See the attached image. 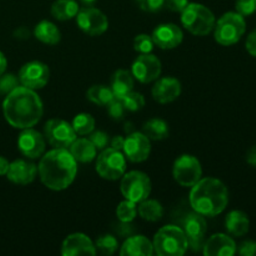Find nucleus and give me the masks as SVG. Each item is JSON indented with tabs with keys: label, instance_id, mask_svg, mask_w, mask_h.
<instances>
[{
	"label": "nucleus",
	"instance_id": "obj_9",
	"mask_svg": "<svg viewBox=\"0 0 256 256\" xmlns=\"http://www.w3.org/2000/svg\"><path fill=\"white\" fill-rule=\"evenodd\" d=\"M172 176L175 182L182 186L192 188L202 176V164L192 155H182L175 160Z\"/></svg>",
	"mask_w": 256,
	"mask_h": 256
},
{
	"label": "nucleus",
	"instance_id": "obj_28",
	"mask_svg": "<svg viewBox=\"0 0 256 256\" xmlns=\"http://www.w3.org/2000/svg\"><path fill=\"white\" fill-rule=\"evenodd\" d=\"M142 132L149 138L150 140H155V142H160V140H165L169 138V125L165 120L162 119H150L146 122L142 126Z\"/></svg>",
	"mask_w": 256,
	"mask_h": 256
},
{
	"label": "nucleus",
	"instance_id": "obj_5",
	"mask_svg": "<svg viewBox=\"0 0 256 256\" xmlns=\"http://www.w3.org/2000/svg\"><path fill=\"white\" fill-rule=\"evenodd\" d=\"M182 22L192 35L206 36L214 30L216 20L214 12L208 6L198 2H189L182 12Z\"/></svg>",
	"mask_w": 256,
	"mask_h": 256
},
{
	"label": "nucleus",
	"instance_id": "obj_6",
	"mask_svg": "<svg viewBox=\"0 0 256 256\" xmlns=\"http://www.w3.org/2000/svg\"><path fill=\"white\" fill-rule=\"evenodd\" d=\"M246 32V22L239 12H230L222 15L214 26V38L222 46H232L240 42Z\"/></svg>",
	"mask_w": 256,
	"mask_h": 256
},
{
	"label": "nucleus",
	"instance_id": "obj_16",
	"mask_svg": "<svg viewBox=\"0 0 256 256\" xmlns=\"http://www.w3.org/2000/svg\"><path fill=\"white\" fill-rule=\"evenodd\" d=\"M18 148L20 152L28 159H40L46 149L45 136L32 128L24 129L18 139Z\"/></svg>",
	"mask_w": 256,
	"mask_h": 256
},
{
	"label": "nucleus",
	"instance_id": "obj_8",
	"mask_svg": "<svg viewBox=\"0 0 256 256\" xmlns=\"http://www.w3.org/2000/svg\"><path fill=\"white\" fill-rule=\"evenodd\" d=\"M95 169L102 179L115 182L122 179L126 172V158L120 150L104 149L98 156Z\"/></svg>",
	"mask_w": 256,
	"mask_h": 256
},
{
	"label": "nucleus",
	"instance_id": "obj_40",
	"mask_svg": "<svg viewBox=\"0 0 256 256\" xmlns=\"http://www.w3.org/2000/svg\"><path fill=\"white\" fill-rule=\"evenodd\" d=\"M140 9L148 12H158L165 6V0H138Z\"/></svg>",
	"mask_w": 256,
	"mask_h": 256
},
{
	"label": "nucleus",
	"instance_id": "obj_34",
	"mask_svg": "<svg viewBox=\"0 0 256 256\" xmlns=\"http://www.w3.org/2000/svg\"><path fill=\"white\" fill-rule=\"evenodd\" d=\"M122 102L124 104L125 110H128V112H139L145 106V98L140 92H130L129 94L122 98Z\"/></svg>",
	"mask_w": 256,
	"mask_h": 256
},
{
	"label": "nucleus",
	"instance_id": "obj_22",
	"mask_svg": "<svg viewBox=\"0 0 256 256\" xmlns=\"http://www.w3.org/2000/svg\"><path fill=\"white\" fill-rule=\"evenodd\" d=\"M152 254H154V245L142 235L128 238L120 250L122 256H152Z\"/></svg>",
	"mask_w": 256,
	"mask_h": 256
},
{
	"label": "nucleus",
	"instance_id": "obj_20",
	"mask_svg": "<svg viewBox=\"0 0 256 256\" xmlns=\"http://www.w3.org/2000/svg\"><path fill=\"white\" fill-rule=\"evenodd\" d=\"M6 176L12 184L29 185L36 179L38 166L34 162H26V160H15L10 162Z\"/></svg>",
	"mask_w": 256,
	"mask_h": 256
},
{
	"label": "nucleus",
	"instance_id": "obj_13",
	"mask_svg": "<svg viewBox=\"0 0 256 256\" xmlns=\"http://www.w3.org/2000/svg\"><path fill=\"white\" fill-rule=\"evenodd\" d=\"M50 69L42 62H30L19 72V82L22 86L32 90L42 89L49 82Z\"/></svg>",
	"mask_w": 256,
	"mask_h": 256
},
{
	"label": "nucleus",
	"instance_id": "obj_10",
	"mask_svg": "<svg viewBox=\"0 0 256 256\" xmlns=\"http://www.w3.org/2000/svg\"><path fill=\"white\" fill-rule=\"evenodd\" d=\"M44 136L48 144L52 148L69 149L76 140V132L72 124L62 119H52L45 124Z\"/></svg>",
	"mask_w": 256,
	"mask_h": 256
},
{
	"label": "nucleus",
	"instance_id": "obj_41",
	"mask_svg": "<svg viewBox=\"0 0 256 256\" xmlns=\"http://www.w3.org/2000/svg\"><path fill=\"white\" fill-rule=\"evenodd\" d=\"M242 256H255L256 255V242L252 240H246L242 242L236 249Z\"/></svg>",
	"mask_w": 256,
	"mask_h": 256
},
{
	"label": "nucleus",
	"instance_id": "obj_33",
	"mask_svg": "<svg viewBox=\"0 0 256 256\" xmlns=\"http://www.w3.org/2000/svg\"><path fill=\"white\" fill-rule=\"evenodd\" d=\"M118 219L122 222H134L135 218L138 216V206L135 202L125 199L119 204L116 209Z\"/></svg>",
	"mask_w": 256,
	"mask_h": 256
},
{
	"label": "nucleus",
	"instance_id": "obj_30",
	"mask_svg": "<svg viewBox=\"0 0 256 256\" xmlns=\"http://www.w3.org/2000/svg\"><path fill=\"white\" fill-rule=\"evenodd\" d=\"M88 99L99 106H106L112 100L115 99L112 88L106 85H92L86 92Z\"/></svg>",
	"mask_w": 256,
	"mask_h": 256
},
{
	"label": "nucleus",
	"instance_id": "obj_3",
	"mask_svg": "<svg viewBox=\"0 0 256 256\" xmlns=\"http://www.w3.org/2000/svg\"><path fill=\"white\" fill-rule=\"evenodd\" d=\"M192 210L202 216L220 215L229 204V190L226 185L215 178L200 179L190 192Z\"/></svg>",
	"mask_w": 256,
	"mask_h": 256
},
{
	"label": "nucleus",
	"instance_id": "obj_18",
	"mask_svg": "<svg viewBox=\"0 0 256 256\" xmlns=\"http://www.w3.org/2000/svg\"><path fill=\"white\" fill-rule=\"evenodd\" d=\"M152 94L159 104H170L182 95V82L172 76L158 79L152 86Z\"/></svg>",
	"mask_w": 256,
	"mask_h": 256
},
{
	"label": "nucleus",
	"instance_id": "obj_24",
	"mask_svg": "<svg viewBox=\"0 0 256 256\" xmlns=\"http://www.w3.org/2000/svg\"><path fill=\"white\" fill-rule=\"evenodd\" d=\"M69 152L78 162L88 164L96 159L98 149L89 139H78L70 145Z\"/></svg>",
	"mask_w": 256,
	"mask_h": 256
},
{
	"label": "nucleus",
	"instance_id": "obj_25",
	"mask_svg": "<svg viewBox=\"0 0 256 256\" xmlns=\"http://www.w3.org/2000/svg\"><path fill=\"white\" fill-rule=\"evenodd\" d=\"M112 90L116 99H122L134 90V76L128 70H118L112 79Z\"/></svg>",
	"mask_w": 256,
	"mask_h": 256
},
{
	"label": "nucleus",
	"instance_id": "obj_43",
	"mask_svg": "<svg viewBox=\"0 0 256 256\" xmlns=\"http://www.w3.org/2000/svg\"><path fill=\"white\" fill-rule=\"evenodd\" d=\"M246 50L252 56L256 58V29L252 30L246 39Z\"/></svg>",
	"mask_w": 256,
	"mask_h": 256
},
{
	"label": "nucleus",
	"instance_id": "obj_27",
	"mask_svg": "<svg viewBox=\"0 0 256 256\" xmlns=\"http://www.w3.org/2000/svg\"><path fill=\"white\" fill-rule=\"evenodd\" d=\"M79 10L76 0H55L52 6V15L59 22H66L76 18Z\"/></svg>",
	"mask_w": 256,
	"mask_h": 256
},
{
	"label": "nucleus",
	"instance_id": "obj_36",
	"mask_svg": "<svg viewBox=\"0 0 256 256\" xmlns=\"http://www.w3.org/2000/svg\"><path fill=\"white\" fill-rule=\"evenodd\" d=\"M20 85L19 76L14 74L0 75V95H8Z\"/></svg>",
	"mask_w": 256,
	"mask_h": 256
},
{
	"label": "nucleus",
	"instance_id": "obj_37",
	"mask_svg": "<svg viewBox=\"0 0 256 256\" xmlns=\"http://www.w3.org/2000/svg\"><path fill=\"white\" fill-rule=\"evenodd\" d=\"M106 106H108V112H109L112 119L118 120V122H119V120H122V118H124V114L126 110H125V106L124 104H122V99H116V98H115V99L112 100Z\"/></svg>",
	"mask_w": 256,
	"mask_h": 256
},
{
	"label": "nucleus",
	"instance_id": "obj_14",
	"mask_svg": "<svg viewBox=\"0 0 256 256\" xmlns=\"http://www.w3.org/2000/svg\"><path fill=\"white\" fill-rule=\"evenodd\" d=\"M182 226H184L182 230H184L185 235H186L189 246L192 248L194 252H200V250H202L205 235H206L208 232V224L206 220L204 219V216L196 212H190V214H188L186 216H185Z\"/></svg>",
	"mask_w": 256,
	"mask_h": 256
},
{
	"label": "nucleus",
	"instance_id": "obj_2",
	"mask_svg": "<svg viewBox=\"0 0 256 256\" xmlns=\"http://www.w3.org/2000/svg\"><path fill=\"white\" fill-rule=\"evenodd\" d=\"M38 174L48 189L62 192L75 182L78 162L69 149L54 148L42 156L38 166Z\"/></svg>",
	"mask_w": 256,
	"mask_h": 256
},
{
	"label": "nucleus",
	"instance_id": "obj_38",
	"mask_svg": "<svg viewBox=\"0 0 256 256\" xmlns=\"http://www.w3.org/2000/svg\"><path fill=\"white\" fill-rule=\"evenodd\" d=\"M90 142L94 144V146L98 150H104L106 149L108 144L110 142V138L106 132H102V130H98V132H92L90 134L89 138Z\"/></svg>",
	"mask_w": 256,
	"mask_h": 256
},
{
	"label": "nucleus",
	"instance_id": "obj_12",
	"mask_svg": "<svg viewBox=\"0 0 256 256\" xmlns=\"http://www.w3.org/2000/svg\"><path fill=\"white\" fill-rule=\"evenodd\" d=\"M162 62L158 56L150 54H142L135 59L132 66V74L138 82L142 84H150L156 82L162 75Z\"/></svg>",
	"mask_w": 256,
	"mask_h": 256
},
{
	"label": "nucleus",
	"instance_id": "obj_45",
	"mask_svg": "<svg viewBox=\"0 0 256 256\" xmlns=\"http://www.w3.org/2000/svg\"><path fill=\"white\" fill-rule=\"evenodd\" d=\"M124 142H125V139L122 136H114L112 139V142H110V144H112V149L120 150V152H122V148H124Z\"/></svg>",
	"mask_w": 256,
	"mask_h": 256
},
{
	"label": "nucleus",
	"instance_id": "obj_23",
	"mask_svg": "<svg viewBox=\"0 0 256 256\" xmlns=\"http://www.w3.org/2000/svg\"><path fill=\"white\" fill-rule=\"evenodd\" d=\"M225 228L230 235L242 238L249 232L250 219L242 210H234L228 214L225 219Z\"/></svg>",
	"mask_w": 256,
	"mask_h": 256
},
{
	"label": "nucleus",
	"instance_id": "obj_31",
	"mask_svg": "<svg viewBox=\"0 0 256 256\" xmlns=\"http://www.w3.org/2000/svg\"><path fill=\"white\" fill-rule=\"evenodd\" d=\"M72 125L76 135L85 136V135H90L95 130V119L90 114L82 112L74 118Z\"/></svg>",
	"mask_w": 256,
	"mask_h": 256
},
{
	"label": "nucleus",
	"instance_id": "obj_26",
	"mask_svg": "<svg viewBox=\"0 0 256 256\" xmlns=\"http://www.w3.org/2000/svg\"><path fill=\"white\" fill-rule=\"evenodd\" d=\"M34 36L36 38L39 42L46 45H56L59 44L62 40V32H60L59 28L52 22L48 20H42L39 24L35 26Z\"/></svg>",
	"mask_w": 256,
	"mask_h": 256
},
{
	"label": "nucleus",
	"instance_id": "obj_4",
	"mask_svg": "<svg viewBox=\"0 0 256 256\" xmlns=\"http://www.w3.org/2000/svg\"><path fill=\"white\" fill-rule=\"evenodd\" d=\"M152 245L154 252L160 256H182L189 248L184 230L176 225L162 228L154 236Z\"/></svg>",
	"mask_w": 256,
	"mask_h": 256
},
{
	"label": "nucleus",
	"instance_id": "obj_46",
	"mask_svg": "<svg viewBox=\"0 0 256 256\" xmlns=\"http://www.w3.org/2000/svg\"><path fill=\"white\" fill-rule=\"evenodd\" d=\"M246 162H248V164L250 165V166L256 168V145H255V146H252V149L248 152Z\"/></svg>",
	"mask_w": 256,
	"mask_h": 256
},
{
	"label": "nucleus",
	"instance_id": "obj_35",
	"mask_svg": "<svg viewBox=\"0 0 256 256\" xmlns=\"http://www.w3.org/2000/svg\"><path fill=\"white\" fill-rule=\"evenodd\" d=\"M154 46V40L150 35L140 34L134 39V50L140 54H150Z\"/></svg>",
	"mask_w": 256,
	"mask_h": 256
},
{
	"label": "nucleus",
	"instance_id": "obj_49",
	"mask_svg": "<svg viewBox=\"0 0 256 256\" xmlns=\"http://www.w3.org/2000/svg\"><path fill=\"white\" fill-rule=\"evenodd\" d=\"M84 6H94L98 0H79Z\"/></svg>",
	"mask_w": 256,
	"mask_h": 256
},
{
	"label": "nucleus",
	"instance_id": "obj_32",
	"mask_svg": "<svg viewBox=\"0 0 256 256\" xmlns=\"http://www.w3.org/2000/svg\"><path fill=\"white\" fill-rule=\"evenodd\" d=\"M119 248V242L114 235H102L95 242V249L102 255H114Z\"/></svg>",
	"mask_w": 256,
	"mask_h": 256
},
{
	"label": "nucleus",
	"instance_id": "obj_7",
	"mask_svg": "<svg viewBox=\"0 0 256 256\" xmlns=\"http://www.w3.org/2000/svg\"><path fill=\"white\" fill-rule=\"evenodd\" d=\"M152 180L142 172H130L124 174L120 184L122 196L126 200L140 204L144 200L149 199L152 194Z\"/></svg>",
	"mask_w": 256,
	"mask_h": 256
},
{
	"label": "nucleus",
	"instance_id": "obj_47",
	"mask_svg": "<svg viewBox=\"0 0 256 256\" xmlns=\"http://www.w3.org/2000/svg\"><path fill=\"white\" fill-rule=\"evenodd\" d=\"M9 168H10L9 160L0 156V176H5V175L8 174V172H9Z\"/></svg>",
	"mask_w": 256,
	"mask_h": 256
},
{
	"label": "nucleus",
	"instance_id": "obj_39",
	"mask_svg": "<svg viewBox=\"0 0 256 256\" xmlns=\"http://www.w3.org/2000/svg\"><path fill=\"white\" fill-rule=\"evenodd\" d=\"M236 12L242 16H250L256 12V0H236Z\"/></svg>",
	"mask_w": 256,
	"mask_h": 256
},
{
	"label": "nucleus",
	"instance_id": "obj_21",
	"mask_svg": "<svg viewBox=\"0 0 256 256\" xmlns=\"http://www.w3.org/2000/svg\"><path fill=\"white\" fill-rule=\"evenodd\" d=\"M236 249L235 242L226 234H215L204 242L202 254L205 256H232Z\"/></svg>",
	"mask_w": 256,
	"mask_h": 256
},
{
	"label": "nucleus",
	"instance_id": "obj_44",
	"mask_svg": "<svg viewBox=\"0 0 256 256\" xmlns=\"http://www.w3.org/2000/svg\"><path fill=\"white\" fill-rule=\"evenodd\" d=\"M115 230H116L118 235H120L122 238L130 236V235L132 234V232H134V229H132V226L130 225V222H122V224H119L116 228H115Z\"/></svg>",
	"mask_w": 256,
	"mask_h": 256
},
{
	"label": "nucleus",
	"instance_id": "obj_48",
	"mask_svg": "<svg viewBox=\"0 0 256 256\" xmlns=\"http://www.w3.org/2000/svg\"><path fill=\"white\" fill-rule=\"evenodd\" d=\"M6 68H8L6 56L0 52V75H2L5 72H6Z\"/></svg>",
	"mask_w": 256,
	"mask_h": 256
},
{
	"label": "nucleus",
	"instance_id": "obj_1",
	"mask_svg": "<svg viewBox=\"0 0 256 256\" xmlns=\"http://www.w3.org/2000/svg\"><path fill=\"white\" fill-rule=\"evenodd\" d=\"M5 120L15 129H29L42 120L44 104L35 90L18 86L6 95L2 104Z\"/></svg>",
	"mask_w": 256,
	"mask_h": 256
},
{
	"label": "nucleus",
	"instance_id": "obj_11",
	"mask_svg": "<svg viewBox=\"0 0 256 256\" xmlns=\"http://www.w3.org/2000/svg\"><path fill=\"white\" fill-rule=\"evenodd\" d=\"M78 26L90 36H99L109 29L108 16L102 12L92 6H85L79 10L76 15Z\"/></svg>",
	"mask_w": 256,
	"mask_h": 256
},
{
	"label": "nucleus",
	"instance_id": "obj_17",
	"mask_svg": "<svg viewBox=\"0 0 256 256\" xmlns=\"http://www.w3.org/2000/svg\"><path fill=\"white\" fill-rule=\"evenodd\" d=\"M154 44L162 50H172L184 40V32L175 24H162L152 32Z\"/></svg>",
	"mask_w": 256,
	"mask_h": 256
},
{
	"label": "nucleus",
	"instance_id": "obj_15",
	"mask_svg": "<svg viewBox=\"0 0 256 256\" xmlns=\"http://www.w3.org/2000/svg\"><path fill=\"white\" fill-rule=\"evenodd\" d=\"M125 158L132 162H142L149 159L152 152L150 139L144 132H132L128 134L122 148Z\"/></svg>",
	"mask_w": 256,
	"mask_h": 256
},
{
	"label": "nucleus",
	"instance_id": "obj_19",
	"mask_svg": "<svg viewBox=\"0 0 256 256\" xmlns=\"http://www.w3.org/2000/svg\"><path fill=\"white\" fill-rule=\"evenodd\" d=\"M62 254L64 256L78 255H96L95 244L89 236L82 232H75L69 235L62 245Z\"/></svg>",
	"mask_w": 256,
	"mask_h": 256
},
{
	"label": "nucleus",
	"instance_id": "obj_29",
	"mask_svg": "<svg viewBox=\"0 0 256 256\" xmlns=\"http://www.w3.org/2000/svg\"><path fill=\"white\" fill-rule=\"evenodd\" d=\"M138 214L146 222H156L164 216V208L158 200L146 199L140 202V206L138 208Z\"/></svg>",
	"mask_w": 256,
	"mask_h": 256
},
{
	"label": "nucleus",
	"instance_id": "obj_42",
	"mask_svg": "<svg viewBox=\"0 0 256 256\" xmlns=\"http://www.w3.org/2000/svg\"><path fill=\"white\" fill-rule=\"evenodd\" d=\"M189 5V0H165V6L172 12H182Z\"/></svg>",
	"mask_w": 256,
	"mask_h": 256
}]
</instances>
